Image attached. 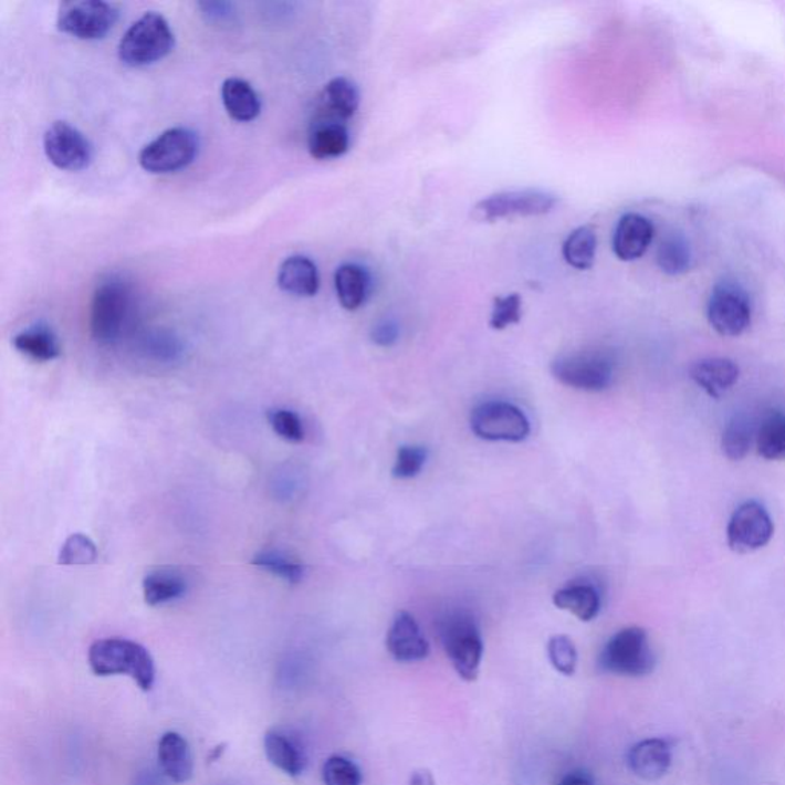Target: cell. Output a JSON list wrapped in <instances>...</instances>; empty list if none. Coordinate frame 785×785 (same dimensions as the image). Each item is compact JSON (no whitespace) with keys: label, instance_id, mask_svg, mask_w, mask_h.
I'll list each match as a JSON object with an SVG mask.
<instances>
[{"label":"cell","instance_id":"obj_20","mask_svg":"<svg viewBox=\"0 0 785 785\" xmlns=\"http://www.w3.org/2000/svg\"><path fill=\"white\" fill-rule=\"evenodd\" d=\"M320 272L311 258L304 255L289 257L278 271V285L281 291L311 299L320 291Z\"/></svg>","mask_w":785,"mask_h":785},{"label":"cell","instance_id":"obj_26","mask_svg":"<svg viewBox=\"0 0 785 785\" xmlns=\"http://www.w3.org/2000/svg\"><path fill=\"white\" fill-rule=\"evenodd\" d=\"M359 91L355 83L346 77H336L325 85L321 94V108L327 116L348 121L359 108Z\"/></svg>","mask_w":785,"mask_h":785},{"label":"cell","instance_id":"obj_15","mask_svg":"<svg viewBox=\"0 0 785 785\" xmlns=\"http://www.w3.org/2000/svg\"><path fill=\"white\" fill-rule=\"evenodd\" d=\"M652 221L640 213H625L614 231L613 249L618 260L636 261L645 255L653 240Z\"/></svg>","mask_w":785,"mask_h":785},{"label":"cell","instance_id":"obj_34","mask_svg":"<svg viewBox=\"0 0 785 785\" xmlns=\"http://www.w3.org/2000/svg\"><path fill=\"white\" fill-rule=\"evenodd\" d=\"M98 551L88 535L73 534L63 543L59 553L61 565H91L97 561Z\"/></svg>","mask_w":785,"mask_h":785},{"label":"cell","instance_id":"obj_24","mask_svg":"<svg viewBox=\"0 0 785 785\" xmlns=\"http://www.w3.org/2000/svg\"><path fill=\"white\" fill-rule=\"evenodd\" d=\"M15 350L35 363H50L61 356L62 347L57 335L45 324H35L14 336Z\"/></svg>","mask_w":785,"mask_h":785},{"label":"cell","instance_id":"obj_6","mask_svg":"<svg viewBox=\"0 0 785 785\" xmlns=\"http://www.w3.org/2000/svg\"><path fill=\"white\" fill-rule=\"evenodd\" d=\"M554 378L563 386L583 391H603L613 383L614 359L601 350H580L558 356L551 364Z\"/></svg>","mask_w":785,"mask_h":785},{"label":"cell","instance_id":"obj_25","mask_svg":"<svg viewBox=\"0 0 785 785\" xmlns=\"http://www.w3.org/2000/svg\"><path fill=\"white\" fill-rule=\"evenodd\" d=\"M188 582L174 569H157L143 578V597L146 605H168L185 596Z\"/></svg>","mask_w":785,"mask_h":785},{"label":"cell","instance_id":"obj_23","mask_svg":"<svg viewBox=\"0 0 785 785\" xmlns=\"http://www.w3.org/2000/svg\"><path fill=\"white\" fill-rule=\"evenodd\" d=\"M307 148L316 160H333L347 154L350 148V134L343 123H320L308 136Z\"/></svg>","mask_w":785,"mask_h":785},{"label":"cell","instance_id":"obj_14","mask_svg":"<svg viewBox=\"0 0 785 785\" xmlns=\"http://www.w3.org/2000/svg\"><path fill=\"white\" fill-rule=\"evenodd\" d=\"M388 653L399 663H416L430 656V643L416 618L407 610L396 614L387 634Z\"/></svg>","mask_w":785,"mask_h":785},{"label":"cell","instance_id":"obj_42","mask_svg":"<svg viewBox=\"0 0 785 785\" xmlns=\"http://www.w3.org/2000/svg\"><path fill=\"white\" fill-rule=\"evenodd\" d=\"M166 775H160V772L154 771V768H145V771L138 772L136 778H134V785H166Z\"/></svg>","mask_w":785,"mask_h":785},{"label":"cell","instance_id":"obj_17","mask_svg":"<svg viewBox=\"0 0 785 785\" xmlns=\"http://www.w3.org/2000/svg\"><path fill=\"white\" fill-rule=\"evenodd\" d=\"M672 764V747L666 740L649 739L630 747L628 765L630 772L645 781L663 778Z\"/></svg>","mask_w":785,"mask_h":785},{"label":"cell","instance_id":"obj_10","mask_svg":"<svg viewBox=\"0 0 785 785\" xmlns=\"http://www.w3.org/2000/svg\"><path fill=\"white\" fill-rule=\"evenodd\" d=\"M470 423L479 439L491 442H522L531 431L530 420L521 408L503 400H490L475 407Z\"/></svg>","mask_w":785,"mask_h":785},{"label":"cell","instance_id":"obj_13","mask_svg":"<svg viewBox=\"0 0 785 785\" xmlns=\"http://www.w3.org/2000/svg\"><path fill=\"white\" fill-rule=\"evenodd\" d=\"M43 149L55 168L77 172L93 161V146L81 130L66 122H55L43 136Z\"/></svg>","mask_w":785,"mask_h":785},{"label":"cell","instance_id":"obj_11","mask_svg":"<svg viewBox=\"0 0 785 785\" xmlns=\"http://www.w3.org/2000/svg\"><path fill=\"white\" fill-rule=\"evenodd\" d=\"M117 19L118 10L113 3L102 0H75L62 3L57 27L62 33L81 41H98L113 30Z\"/></svg>","mask_w":785,"mask_h":785},{"label":"cell","instance_id":"obj_29","mask_svg":"<svg viewBox=\"0 0 785 785\" xmlns=\"http://www.w3.org/2000/svg\"><path fill=\"white\" fill-rule=\"evenodd\" d=\"M657 264L668 275H681L692 264V251L689 241L681 233H669L658 245Z\"/></svg>","mask_w":785,"mask_h":785},{"label":"cell","instance_id":"obj_32","mask_svg":"<svg viewBox=\"0 0 785 785\" xmlns=\"http://www.w3.org/2000/svg\"><path fill=\"white\" fill-rule=\"evenodd\" d=\"M253 565L258 568H263L273 576L283 578V580L296 585L304 578L305 568L295 558L289 557L287 554L276 550L260 551L253 557Z\"/></svg>","mask_w":785,"mask_h":785},{"label":"cell","instance_id":"obj_37","mask_svg":"<svg viewBox=\"0 0 785 785\" xmlns=\"http://www.w3.org/2000/svg\"><path fill=\"white\" fill-rule=\"evenodd\" d=\"M522 320V299L519 293L498 296L491 312L490 327L493 331H505L510 325L519 324Z\"/></svg>","mask_w":785,"mask_h":785},{"label":"cell","instance_id":"obj_12","mask_svg":"<svg viewBox=\"0 0 785 785\" xmlns=\"http://www.w3.org/2000/svg\"><path fill=\"white\" fill-rule=\"evenodd\" d=\"M775 533L771 514L761 503L745 502L733 513L728 526V543L739 554L755 553L772 541Z\"/></svg>","mask_w":785,"mask_h":785},{"label":"cell","instance_id":"obj_40","mask_svg":"<svg viewBox=\"0 0 785 785\" xmlns=\"http://www.w3.org/2000/svg\"><path fill=\"white\" fill-rule=\"evenodd\" d=\"M399 339V325L391 320L379 321L375 327L371 328V341L379 347H391L395 346L396 341Z\"/></svg>","mask_w":785,"mask_h":785},{"label":"cell","instance_id":"obj_44","mask_svg":"<svg viewBox=\"0 0 785 785\" xmlns=\"http://www.w3.org/2000/svg\"><path fill=\"white\" fill-rule=\"evenodd\" d=\"M410 785H436L430 772L418 771L410 776Z\"/></svg>","mask_w":785,"mask_h":785},{"label":"cell","instance_id":"obj_30","mask_svg":"<svg viewBox=\"0 0 785 785\" xmlns=\"http://www.w3.org/2000/svg\"><path fill=\"white\" fill-rule=\"evenodd\" d=\"M756 448L767 461H785V415L771 411L756 433Z\"/></svg>","mask_w":785,"mask_h":785},{"label":"cell","instance_id":"obj_33","mask_svg":"<svg viewBox=\"0 0 785 785\" xmlns=\"http://www.w3.org/2000/svg\"><path fill=\"white\" fill-rule=\"evenodd\" d=\"M753 442L752 423L743 418H735L725 427L723 439H721V448L729 461H743L745 456L751 451Z\"/></svg>","mask_w":785,"mask_h":785},{"label":"cell","instance_id":"obj_5","mask_svg":"<svg viewBox=\"0 0 785 785\" xmlns=\"http://www.w3.org/2000/svg\"><path fill=\"white\" fill-rule=\"evenodd\" d=\"M657 658L648 632L638 626L618 630L603 648L598 666L620 677H646L656 669Z\"/></svg>","mask_w":785,"mask_h":785},{"label":"cell","instance_id":"obj_31","mask_svg":"<svg viewBox=\"0 0 785 785\" xmlns=\"http://www.w3.org/2000/svg\"><path fill=\"white\" fill-rule=\"evenodd\" d=\"M140 352L145 358L157 364H172L184 356V344L170 332L146 333L140 341Z\"/></svg>","mask_w":785,"mask_h":785},{"label":"cell","instance_id":"obj_18","mask_svg":"<svg viewBox=\"0 0 785 785\" xmlns=\"http://www.w3.org/2000/svg\"><path fill=\"white\" fill-rule=\"evenodd\" d=\"M691 378L713 399H720L740 379L739 364L728 358L698 360L691 367Z\"/></svg>","mask_w":785,"mask_h":785},{"label":"cell","instance_id":"obj_36","mask_svg":"<svg viewBox=\"0 0 785 785\" xmlns=\"http://www.w3.org/2000/svg\"><path fill=\"white\" fill-rule=\"evenodd\" d=\"M324 785H363L358 765L346 756L333 755L323 767Z\"/></svg>","mask_w":785,"mask_h":785},{"label":"cell","instance_id":"obj_4","mask_svg":"<svg viewBox=\"0 0 785 785\" xmlns=\"http://www.w3.org/2000/svg\"><path fill=\"white\" fill-rule=\"evenodd\" d=\"M176 35L161 14H143L123 35L118 57L130 69H143L160 62L174 50Z\"/></svg>","mask_w":785,"mask_h":785},{"label":"cell","instance_id":"obj_3","mask_svg":"<svg viewBox=\"0 0 785 785\" xmlns=\"http://www.w3.org/2000/svg\"><path fill=\"white\" fill-rule=\"evenodd\" d=\"M133 293L121 278L97 285L91 301V335L98 344H116L128 327Z\"/></svg>","mask_w":785,"mask_h":785},{"label":"cell","instance_id":"obj_19","mask_svg":"<svg viewBox=\"0 0 785 785\" xmlns=\"http://www.w3.org/2000/svg\"><path fill=\"white\" fill-rule=\"evenodd\" d=\"M158 764L169 781L188 783L193 775V760L188 741L177 732H166L158 741Z\"/></svg>","mask_w":785,"mask_h":785},{"label":"cell","instance_id":"obj_21","mask_svg":"<svg viewBox=\"0 0 785 785\" xmlns=\"http://www.w3.org/2000/svg\"><path fill=\"white\" fill-rule=\"evenodd\" d=\"M339 304L348 312L358 311L370 295L371 278L366 268L355 263L339 265L335 272Z\"/></svg>","mask_w":785,"mask_h":785},{"label":"cell","instance_id":"obj_7","mask_svg":"<svg viewBox=\"0 0 785 785\" xmlns=\"http://www.w3.org/2000/svg\"><path fill=\"white\" fill-rule=\"evenodd\" d=\"M200 142L193 130L170 128L148 143L138 156V163L149 174H172L188 168L198 156Z\"/></svg>","mask_w":785,"mask_h":785},{"label":"cell","instance_id":"obj_1","mask_svg":"<svg viewBox=\"0 0 785 785\" xmlns=\"http://www.w3.org/2000/svg\"><path fill=\"white\" fill-rule=\"evenodd\" d=\"M88 663L95 676H128L145 692L150 691L156 681V664L149 650L126 638L94 641L88 650Z\"/></svg>","mask_w":785,"mask_h":785},{"label":"cell","instance_id":"obj_2","mask_svg":"<svg viewBox=\"0 0 785 785\" xmlns=\"http://www.w3.org/2000/svg\"><path fill=\"white\" fill-rule=\"evenodd\" d=\"M439 636L448 660L462 680H478L483 657L481 629L471 614L454 610L440 620Z\"/></svg>","mask_w":785,"mask_h":785},{"label":"cell","instance_id":"obj_27","mask_svg":"<svg viewBox=\"0 0 785 785\" xmlns=\"http://www.w3.org/2000/svg\"><path fill=\"white\" fill-rule=\"evenodd\" d=\"M558 609L568 610L580 621L594 620L600 613V594L593 585H569L558 589L553 597Z\"/></svg>","mask_w":785,"mask_h":785},{"label":"cell","instance_id":"obj_41","mask_svg":"<svg viewBox=\"0 0 785 785\" xmlns=\"http://www.w3.org/2000/svg\"><path fill=\"white\" fill-rule=\"evenodd\" d=\"M198 7L209 21H224L232 15V3L229 2H203Z\"/></svg>","mask_w":785,"mask_h":785},{"label":"cell","instance_id":"obj_28","mask_svg":"<svg viewBox=\"0 0 785 785\" xmlns=\"http://www.w3.org/2000/svg\"><path fill=\"white\" fill-rule=\"evenodd\" d=\"M596 253L597 236L589 228H578L571 232L562 245L563 260L577 271H588L593 268Z\"/></svg>","mask_w":785,"mask_h":785},{"label":"cell","instance_id":"obj_43","mask_svg":"<svg viewBox=\"0 0 785 785\" xmlns=\"http://www.w3.org/2000/svg\"><path fill=\"white\" fill-rule=\"evenodd\" d=\"M558 785H594V783L585 773L574 772L566 775Z\"/></svg>","mask_w":785,"mask_h":785},{"label":"cell","instance_id":"obj_35","mask_svg":"<svg viewBox=\"0 0 785 785\" xmlns=\"http://www.w3.org/2000/svg\"><path fill=\"white\" fill-rule=\"evenodd\" d=\"M548 657L553 668L565 677L576 673L578 653L576 645L568 636H554L548 641Z\"/></svg>","mask_w":785,"mask_h":785},{"label":"cell","instance_id":"obj_9","mask_svg":"<svg viewBox=\"0 0 785 785\" xmlns=\"http://www.w3.org/2000/svg\"><path fill=\"white\" fill-rule=\"evenodd\" d=\"M557 196L541 189L505 190L494 193L474 206L475 220L493 223L503 218L542 217L553 212Z\"/></svg>","mask_w":785,"mask_h":785},{"label":"cell","instance_id":"obj_22","mask_svg":"<svg viewBox=\"0 0 785 785\" xmlns=\"http://www.w3.org/2000/svg\"><path fill=\"white\" fill-rule=\"evenodd\" d=\"M221 101L233 121L248 123L261 113V101L251 83L243 78L229 77L221 85Z\"/></svg>","mask_w":785,"mask_h":785},{"label":"cell","instance_id":"obj_38","mask_svg":"<svg viewBox=\"0 0 785 785\" xmlns=\"http://www.w3.org/2000/svg\"><path fill=\"white\" fill-rule=\"evenodd\" d=\"M427 456V450L423 447H400L398 454H396L395 467H393V478L400 479V481L416 478L426 465Z\"/></svg>","mask_w":785,"mask_h":785},{"label":"cell","instance_id":"obj_39","mask_svg":"<svg viewBox=\"0 0 785 785\" xmlns=\"http://www.w3.org/2000/svg\"><path fill=\"white\" fill-rule=\"evenodd\" d=\"M268 418L273 431L280 438L295 443L304 439V423L295 411L287 410V408H275V410L269 411Z\"/></svg>","mask_w":785,"mask_h":785},{"label":"cell","instance_id":"obj_8","mask_svg":"<svg viewBox=\"0 0 785 785\" xmlns=\"http://www.w3.org/2000/svg\"><path fill=\"white\" fill-rule=\"evenodd\" d=\"M752 299L743 285L733 280L720 281L708 304V320L721 336L743 335L752 323Z\"/></svg>","mask_w":785,"mask_h":785},{"label":"cell","instance_id":"obj_16","mask_svg":"<svg viewBox=\"0 0 785 785\" xmlns=\"http://www.w3.org/2000/svg\"><path fill=\"white\" fill-rule=\"evenodd\" d=\"M264 752L276 768L293 778L303 775L307 767V752L303 741L283 729H272L265 733Z\"/></svg>","mask_w":785,"mask_h":785}]
</instances>
